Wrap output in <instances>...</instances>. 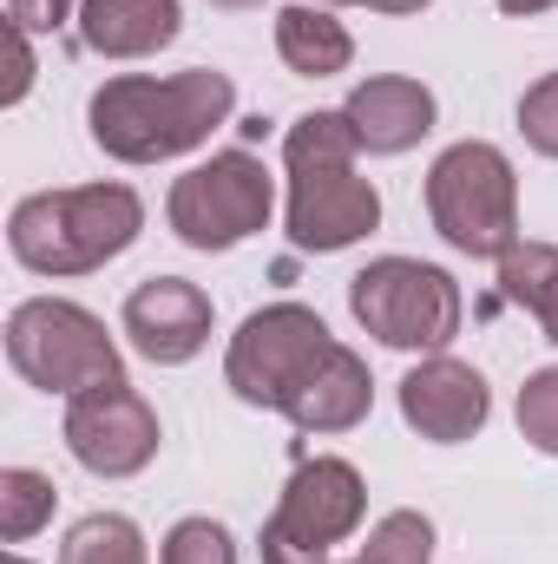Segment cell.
<instances>
[{
  "mask_svg": "<svg viewBox=\"0 0 558 564\" xmlns=\"http://www.w3.org/2000/svg\"><path fill=\"white\" fill-rule=\"evenodd\" d=\"M237 106V86L230 73H211V66H191V73H171V79H144V73H119L93 93L86 106V126L93 144L119 164H158V158H184L211 139Z\"/></svg>",
  "mask_w": 558,
  "mask_h": 564,
  "instance_id": "cell-1",
  "label": "cell"
},
{
  "mask_svg": "<svg viewBox=\"0 0 558 564\" xmlns=\"http://www.w3.org/2000/svg\"><path fill=\"white\" fill-rule=\"evenodd\" d=\"M355 126L348 112H302L282 132L289 164V243L309 257H335L382 224V191L355 171Z\"/></svg>",
  "mask_w": 558,
  "mask_h": 564,
  "instance_id": "cell-2",
  "label": "cell"
},
{
  "mask_svg": "<svg viewBox=\"0 0 558 564\" xmlns=\"http://www.w3.org/2000/svg\"><path fill=\"white\" fill-rule=\"evenodd\" d=\"M144 230V204L132 184H73L33 191L7 217V250L33 276H93L126 257Z\"/></svg>",
  "mask_w": 558,
  "mask_h": 564,
  "instance_id": "cell-3",
  "label": "cell"
},
{
  "mask_svg": "<svg viewBox=\"0 0 558 564\" xmlns=\"http://www.w3.org/2000/svg\"><path fill=\"white\" fill-rule=\"evenodd\" d=\"M7 361L26 388L66 394V401L126 381V361H119L106 322L79 302H60V295H33L7 315Z\"/></svg>",
  "mask_w": 558,
  "mask_h": 564,
  "instance_id": "cell-4",
  "label": "cell"
},
{
  "mask_svg": "<svg viewBox=\"0 0 558 564\" xmlns=\"http://www.w3.org/2000/svg\"><path fill=\"white\" fill-rule=\"evenodd\" d=\"M427 217L460 257H506L519 243V177L486 139L447 144L427 171Z\"/></svg>",
  "mask_w": 558,
  "mask_h": 564,
  "instance_id": "cell-5",
  "label": "cell"
},
{
  "mask_svg": "<svg viewBox=\"0 0 558 564\" xmlns=\"http://www.w3.org/2000/svg\"><path fill=\"white\" fill-rule=\"evenodd\" d=\"M348 308L382 348H401V355H447V341L460 335V315H466L460 282L415 257H375L368 270H355Z\"/></svg>",
  "mask_w": 558,
  "mask_h": 564,
  "instance_id": "cell-6",
  "label": "cell"
},
{
  "mask_svg": "<svg viewBox=\"0 0 558 564\" xmlns=\"http://www.w3.org/2000/svg\"><path fill=\"white\" fill-rule=\"evenodd\" d=\"M335 335L322 328V315L309 302H270L257 308L237 335H230V355H224V381L237 401L250 408H289L302 394V381L329 361Z\"/></svg>",
  "mask_w": 558,
  "mask_h": 564,
  "instance_id": "cell-7",
  "label": "cell"
},
{
  "mask_svg": "<svg viewBox=\"0 0 558 564\" xmlns=\"http://www.w3.org/2000/svg\"><path fill=\"white\" fill-rule=\"evenodd\" d=\"M270 204H277L270 171L250 151H217L211 164H197L171 184L164 217L191 250H237L244 237L270 230Z\"/></svg>",
  "mask_w": 558,
  "mask_h": 564,
  "instance_id": "cell-8",
  "label": "cell"
},
{
  "mask_svg": "<svg viewBox=\"0 0 558 564\" xmlns=\"http://www.w3.org/2000/svg\"><path fill=\"white\" fill-rule=\"evenodd\" d=\"M362 512L368 486L348 459H302L264 525V564H329V545H342L362 525Z\"/></svg>",
  "mask_w": 558,
  "mask_h": 564,
  "instance_id": "cell-9",
  "label": "cell"
},
{
  "mask_svg": "<svg viewBox=\"0 0 558 564\" xmlns=\"http://www.w3.org/2000/svg\"><path fill=\"white\" fill-rule=\"evenodd\" d=\"M158 440H164V426L151 414V401L132 394L126 381L93 388V394H79L66 408V453L86 473H99V479H132V473H144L158 459Z\"/></svg>",
  "mask_w": 558,
  "mask_h": 564,
  "instance_id": "cell-10",
  "label": "cell"
},
{
  "mask_svg": "<svg viewBox=\"0 0 558 564\" xmlns=\"http://www.w3.org/2000/svg\"><path fill=\"white\" fill-rule=\"evenodd\" d=\"M126 335L144 361L184 368L211 341V295L184 276H151L126 295Z\"/></svg>",
  "mask_w": 558,
  "mask_h": 564,
  "instance_id": "cell-11",
  "label": "cell"
},
{
  "mask_svg": "<svg viewBox=\"0 0 558 564\" xmlns=\"http://www.w3.org/2000/svg\"><path fill=\"white\" fill-rule=\"evenodd\" d=\"M486 414H493V394H486L480 368H466L453 355H427L401 381V421L415 426L420 440H433V446L473 440L486 426Z\"/></svg>",
  "mask_w": 558,
  "mask_h": 564,
  "instance_id": "cell-12",
  "label": "cell"
},
{
  "mask_svg": "<svg viewBox=\"0 0 558 564\" xmlns=\"http://www.w3.org/2000/svg\"><path fill=\"white\" fill-rule=\"evenodd\" d=\"M342 112H348L355 139L368 144L375 158H401V151H415V144L433 132V93H427L420 79H401V73L362 79Z\"/></svg>",
  "mask_w": 558,
  "mask_h": 564,
  "instance_id": "cell-13",
  "label": "cell"
},
{
  "mask_svg": "<svg viewBox=\"0 0 558 564\" xmlns=\"http://www.w3.org/2000/svg\"><path fill=\"white\" fill-rule=\"evenodd\" d=\"M178 0H79V46L99 59H144L178 40Z\"/></svg>",
  "mask_w": 558,
  "mask_h": 564,
  "instance_id": "cell-14",
  "label": "cell"
},
{
  "mask_svg": "<svg viewBox=\"0 0 558 564\" xmlns=\"http://www.w3.org/2000/svg\"><path fill=\"white\" fill-rule=\"evenodd\" d=\"M368 401H375V381H368V361L355 355V348H329V361L302 381V394L282 408L289 426H302V433H348V426L368 421Z\"/></svg>",
  "mask_w": 558,
  "mask_h": 564,
  "instance_id": "cell-15",
  "label": "cell"
},
{
  "mask_svg": "<svg viewBox=\"0 0 558 564\" xmlns=\"http://www.w3.org/2000/svg\"><path fill=\"white\" fill-rule=\"evenodd\" d=\"M277 53H282V66L302 73V79H335V73H348L355 40H348V26L335 13L302 0V7H282L277 13Z\"/></svg>",
  "mask_w": 558,
  "mask_h": 564,
  "instance_id": "cell-16",
  "label": "cell"
},
{
  "mask_svg": "<svg viewBox=\"0 0 558 564\" xmlns=\"http://www.w3.org/2000/svg\"><path fill=\"white\" fill-rule=\"evenodd\" d=\"M500 289H506V302H519L546 328V341H558V250L552 243H513L500 257Z\"/></svg>",
  "mask_w": 558,
  "mask_h": 564,
  "instance_id": "cell-17",
  "label": "cell"
},
{
  "mask_svg": "<svg viewBox=\"0 0 558 564\" xmlns=\"http://www.w3.org/2000/svg\"><path fill=\"white\" fill-rule=\"evenodd\" d=\"M60 564H151V558H144V532L126 512H86L66 532Z\"/></svg>",
  "mask_w": 558,
  "mask_h": 564,
  "instance_id": "cell-18",
  "label": "cell"
},
{
  "mask_svg": "<svg viewBox=\"0 0 558 564\" xmlns=\"http://www.w3.org/2000/svg\"><path fill=\"white\" fill-rule=\"evenodd\" d=\"M53 479L33 473V466H7L0 473V539L7 545H26L46 519H53Z\"/></svg>",
  "mask_w": 558,
  "mask_h": 564,
  "instance_id": "cell-19",
  "label": "cell"
},
{
  "mask_svg": "<svg viewBox=\"0 0 558 564\" xmlns=\"http://www.w3.org/2000/svg\"><path fill=\"white\" fill-rule=\"evenodd\" d=\"M355 564H433V525H427V512H388L368 532V545H362Z\"/></svg>",
  "mask_w": 558,
  "mask_h": 564,
  "instance_id": "cell-20",
  "label": "cell"
},
{
  "mask_svg": "<svg viewBox=\"0 0 558 564\" xmlns=\"http://www.w3.org/2000/svg\"><path fill=\"white\" fill-rule=\"evenodd\" d=\"M158 564H237V545L217 519H178Z\"/></svg>",
  "mask_w": 558,
  "mask_h": 564,
  "instance_id": "cell-21",
  "label": "cell"
},
{
  "mask_svg": "<svg viewBox=\"0 0 558 564\" xmlns=\"http://www.w3.org/2000/svg\"><path fill=\"white\" fill-rule=\"evenodd\" d=\"M519 433H526L539 453L558 459V368L526 375V388H519Z\"/></svg>",
  "mask_w": 558,
  "mask_h": 564,
  "instance_id": "cell-22",
  "label": "cell"
},
{
  "mask_svg": "<svg viewBox=\"0 0 558 564\" xmlns=\"http://www.w3.org/2000/svg\"><path fill=\"white\" fill-rule=\"evenodd\" d=\"M519 132L539 158H558V73L533 79L526 99H519Z\"/></svg>",
  "mask_w": 558,
  "mask_h": 564,
  "instance_id": "cell-23",
  "label": "cell"
},
{
  "mask_svg": "<svg viewBox=\"0 0 558 564\" xmlns=\"http://www.w3.org/2000/svg\"><path fill=\"white\" fill-rule=\"evenodd\" d=\"M73 20V0H7V26L20 33H60Z\"/></svg>",
  "mask_w": 558,
  "mask_h": 564,
  "instance_id": "cell-24",
  "label": "cell"
},
{
  "mask_svg": "<svg viewBox=\"0 0 558 564\" xmlns=\"http://www.w3.org/2000/svg\"><path fill=\"white\" fill-rule=\"evenodd\" d=\"M26 86H33V33H20V26H7V106H20L26 99Z\"/></svg>",
  "mask_w": 558,
  "mask_h": 564,
  "instance_id": "cell-25",
  "label": "cell"
},
{
  "mask_svg": "<svg viewBox=\"0 0 558 564\" xmlns=\"http://www.w3.org/2000/svg\"><path fill=\"white\" fill-rule=\"evenodd\" d=\"M546 7H558V0H500V13H519V20L526 13H546Z\"/></svg>",
  "mask_w": 558,
  "mask_h": 564,
  "instance_id": "cell-26",
  "label": "cell"
},
{
  "mask_svg": "<svg viewBox=\"0 0 558 564\" xmlns=\"http://www.w3.org/2000/svg\"><path fill=\"white\" fill-rule=\"evenodd\" d=\"M368 7H375V13H420L427 0H368Z\"/></svg>",
  "mask_w": 558,
  "mask_h": 564,
  "instance_id": "cell-27",
  "label": "cell"
},
{
  "mask_svg": "<svg viewBox=\"0 0 558 564\" xmlns=\"http://www.w3.org/2000/svg\"><path fill=\"white\" fill-rule=\"evenodd\" d=\"M217 7H230V13H250V7H264V0H217Z\"/></svg>",
  "mask_w": 558,
  "mask_h": 564,
  "instance_id": "cell-28",
  "label": "cell"
},
{
  "mask_svg": "<svg viewBox=\"0 0 558 564\" xmlns=\"http://www.w3.org/2000/svg\"><path fill=\"white\" fill-rule=\"evenodd\" d=\"M7 564H33V558H20V552H7Z\"/></svg>",
  "mask_w": 558,
  "mask_h": 564,
  "instance_id": "cell-29",
  "label": "cell"
},
{
  "mask_svg": "<svg viewBox=\"0 0 558 564\" xmlns=\"http://www.w3.org/2000/svg\"><path fill=\"white\" fill-rule=\"evenodd\" d=\"M329 7H342V0H329Z\"/></svg>",
  "mask_w": 558,
  "mask_h": 564,
  "instance_id": "cell-30",
  "label": "cell"
}]
</instances>
